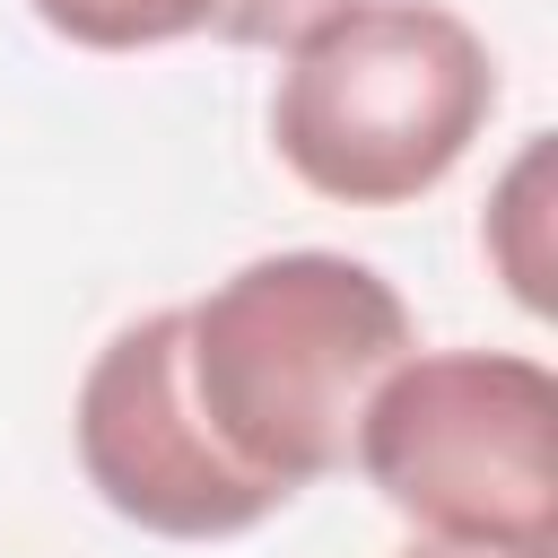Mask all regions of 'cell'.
<instances>
[{
	"instance_id": "3",
	"label": "cell",
	"mask_w": 558,
	"mask_h": 558,
	"mask_svg": "<svg viewBox=\"0 0 558 558\" xmlns=\"http://www.w3.org/2000/svg\"><path fill=\"white\" fill-rule=\"evenodd\" d=\"M357 471L427 541L558 549V375L514 349H410L357 410Z\"/></svg>"
},
{
	"instance_id": "6",
	"label": "cell",
	"mask_w": 558,
	"mask_h": 558,
	"mask_svg": "<svg viewBox=\"0 0 558 558\" xmlns=\"http://www.w3.org/2000/svg\"><path fill=\"white\" fill-rule=\"evenodd\" d=\"M541 183H549V148H523V166H514L506 201L488 209V244H497V262H506V279H514V296H523L532 314L549 305V253H541Z\"/></svg>"
},
{
	"instance_id": "4",
	"label": "cell",
	"mask_w": 558,
	"mask_h": 558,
	"mask_svg": "<svg viewBox=\"0 0 558 558\" xmlns=\"http://www.w3.org/2000/svg\"><path fill=\"white\" fill-rule=\"evenodd\" d=\"M78 471L122 523L166 541H227L296 497L235 462L201 418L183 384V314H140L96 349L78 384Z\"/></svg>"
},
{
	"instance_id": "7",
	"label": "cell",
	"mask_w": 558,
	"mask_h": 558,
	"mask_svg": "<svg viewBox=\"0 0 558 558\" xmlns=\"http://www.w3.org/2000/svg\"><path fill=\"white\" fill-rule=\"evenodd\" d=\"M331 9H349V0H218V26L209 35H227V44H296Z\"/></svg>"
},
{
	"instance_id": "8",
	"label": "cell",
	"mask_w": 558,
	"mask_h": 558,
	"mask_svg": "<svg viewBox=\"0 0 558 558\" xmlns=\"http://www.w3.org/2000/svg\"><path fill=\"white\" fill-rule=\"evenodd\" d=\"M401 558H558V549H497V541H410Z\"/></svg>"
},
{
	"instance_id": "5",
	"label": "cell",
	"mask_w": 558,
	"mask_h": 558,
	"mask_svg": "<svg viewBox=\"0 0 558 558\" xmlns=\"http://www.w3.org/2000/svg\"><path fill=\"white\" fill-rule=\"evenodd\" d=\"M35 17L87 52H140L218 26V0H35Z\"/></svg>"
},
{
	"instance_id": "2",
	"label": "cell",
	"mask_w": 558,
	"mask_h": 558,
	"mask_svg": "<svg viewBox=\"0 0 558 558\" xmlns=\"http://www.w3.org/2000/svg\"><path fill=\"white\" fill-rule=\"evenodd\" d=\"M497 105V61L445 0H349L288 44L270 140L323 201L392 209L453 174Z\"/></svg>"
},
{
	"instance_id": "1",
	"label": "cell",
	"mask_w": 558,
	"mask_h": 558,
	"mask_svg": "<svg viewBox=\"0 0 558 558\" xmlns=\"http://www.w3.org/2000/svg\"><path fill=\"white\" fill-rule=\"evenodd\" d=\"M410 349V305L349 253H262L183 305V384L201 418L279 488L349 462L366 392Z\"/></svg>"
}]
</instances>
